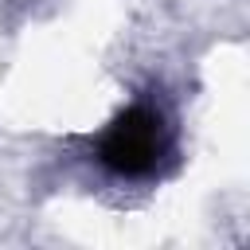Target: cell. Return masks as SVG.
<instances>
[{
  "mask_svg": "<svg viewBox=\"0 0 250 250\" xmlns=\"http://www.w3.org/2000/svg\"><path fill=\"white\" fill-rule=\"evenodd\" d=\"M160 152H164V121L145 105H129L125 113H117L98 145L102 164L117 176H148Z\"/></svg>",
  "mask_w": 250,
  "mask_h": 250,
  "instance_id": "1",
  "label": "cell"
}]
</instances>
